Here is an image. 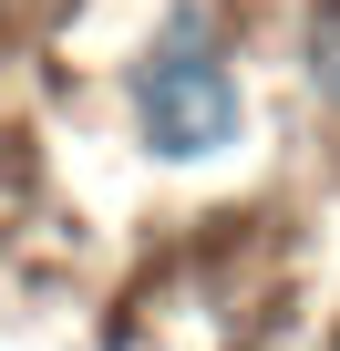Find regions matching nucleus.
I'll return each mask as SVG.
<instances>
[{"instance_id":"nucleus-1","label":"nucleus","mask_w":340,"mask_h":351,"mask_svg":"<svg viewBox=\"0 0 340 351\" xmlns=\"http://www.w3.org/2000/svg\"><path fill=\"white\" fill-rule=\"evenodd\" d=\"M124 93H134L144 155H165V165H207V155H227L248 134V83H237V62H227V42H217V21L196 11V0L144 42V62H134Z\"/></svg>"},{"instance_id":"nucleus-2","label":"nucleus","mask_w":340,"mask_h":351,"mask_svg":"<svg viewBox=\"0 0 340 351\" xmlns=\"http://www.w3.org/2000/svg\"><path fill=\"white\" fill-rule=\"evenodd\" d=\"M299 73H309V104L340 124V0H309V21H299Z\"/></svg>"},{"instance_id":"nucleus-3","label":"nucleus","mask_w":340,"mask_h":351,"mask_svg":"<svg viewBox=\"0 0 340 351\" xmlns=\"http://www.w3.org/2000/svg\"><path fill=\"white\" fill-rule=\"evenodd\" d=\"M319 351H340V330H330V341H319Z\"/></svg>"}]
</instances>
